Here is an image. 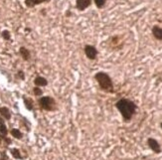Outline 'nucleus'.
Segmentation results:
<instances>
[{
  "label": "nucleus",
  "mask_w": 162,
  "mask_h": 160,
  "mask_svg": "<svg viewBox=\"0 0 162 160\" xmlns=\"http://www.w3.org/2000/svg\"><path fill=\"white\" fill-rule=\"evenodd\" d=\"M115 107L120 112L121 116L125 121H129L132 118L137 108L136 104L132 100L127 99H120L119 100H117L115 102Z\"/></svg>",
  "instance_id": "1"
},
{
  "label": "nucleus",
  "mask_w": 162,
  "mask_h": 160,
  "mask_svg": "<svg viewBox=\"0 0 162 160\" xmlns=\"http://www.w3.org/2000/svg\"><path fill=\"white\" fill-rule=\"evenodd\" d=\"M95 79L98 82L99 86H100L101 90L104 91L106 93L112 94L114 92V88H113V84L111 78L108 76L106 73L104 72H99L95 75Z\"/></svg>",
  "instance_id": "2"
},
{
  "label": "nucleus",
  "mask_w": 162,
  "mask_h": 160,
  "mask_svg": "<svg viewBox=\"0 0 162 160\" xmlns=\"http://www.w3.org/2000/svg\"><path fill=\"white\" fill-rule=\"evenodd\" d=\"M39 104L45 110H53L55 109V106H56V102H55L54 99L51 97H42L39 100Z\"/></svg>",
  "instance_id": "3"
},
{
  "label": "nucleus",
  "mask_w": 162,
  "mask_h": 160,
  "mask_svg": "<svg viewBox=\"0 0 162 160\" xmlns=\"http://www.w3.org/2000/svg\"><path fill=\"white\" fill-rule=\"evenodd\" d=\"M147 144H148L149 148H150L154 153H156V154L161 153V151H162L161 146H160V144H159V142L156 140V139L149 137V138L147 139Z\"/></svg>",
  "instance_id": "4"
},
{
  "label": "nucleus",
  "mask_w": 162,
  "mask_h": 160,
  "mask_svg": "<svg viewBox=\"0 0 162 160\" xmlns=\"http://www.w3.org/2000/svg\"><path fill=\"white\" fill-rule=\"evenodd\" d=\"M85 54L90 60H95L98 56V50L92 45H87L85 47Z\"/></svg>",
  "instance_id": "5"
},
{
  "label": "nucleus",
  "mask_w": 162,
  "mask_h": 160,
  "mask_svg": "<svg viewBox=\"0 0 162 160\" xmlns=\"http://www.w3.org/2000/svg\"><path fill=\"white\" fill-rule=\"evenodd\" d=\"M91 4H92V0H77L76 7L80 11H83V10L87 9L89 6H91Z\"/></svg>",
  "instance_id": "6"
},
{
  "label": "nucleus",
  "mask_w": 162,
  "mask_h": 160,
  "mask_svg": "<svg viewBox=\"0 0 162 160\" xmlns=\"http://www.w3.org/2000/svg\"><path fill=\"white\" fill-rule=\"evenodd\" d=\"M152 35L154 36L155 39L162 41V28L159 26H153L152 28Z\"/></svg>",
  "instance_id": "7"
},
{
  "label": "nucleus",
  "mask_w": 162,
  "mask_h": 160,
  "mask_svg": "<svg viewBox=\"0 0 162 160\" xmlns=\"http://www.w3.org/2000/svg\"><path fill=\"white\" fill-rule=\"evenodd\" d=\"M49 0H25V4L27 7H34L36 5H39L44 2H48Z\"/></svg>",
  "instance_id": "8"
},
{
  "label": "nucleus",
  "mask_w": 162,
  "mask_h": 160,
  "mask_svg": "<svg viewBox=\"0 0 162 160\" xmlns=\"http://www.w3.org/2000/svg\"><path fill=\"white\" fill-rule=\"evenodd\" d=\"M34 83L38 87H45L48 85V81L45 78H43V77H37L35 79V81H34Z\"/></svg>",
  "instance_id": "9"
},
{
  "label": "nucleus",
  "mask_w": 162,
  "mask_h": 160,
  "mask_svg": "<svg viewBox=\"0 0 162 160\" xmlns=\"http://www.w3.org/2000/svg\"><path fill=\"white\" fill-rule=\"evenodd\" d=\"M0 114L2 115V117H4L5 119H10L11 118V113H10L9 109L7 107H0Z\"/></svg>",
  "instance_id": "10"
},
{
  "label": "nucleus",
  "mask_w": 162,
  "mask_h": 160,
  "mask_svg": "<svg viewBox=\"0 0 162 160\" xmlns=\"http://www.w3.org/2000/svg\"><path fill=\"white\" fill-rule=\"evenodd\" d=\"M19 52H20V54H21L22 58H23L25 61H28L30 59V52H29V50L26 49L25 47H21V48H20Z\"/></svg>",
  "instance_id": "11"
},
{
  "label": "nucleus",
  "mask_w": 162,
  "mask_h": 160,
  "mask_svg": "<svg viewBox=\"0 0 162 160\" xmlns=\"http://www.w3.org/2000/svg\"><path fill=\"white\" fill-rule=\"evenodd\" d=\"M11 134H12V136H14L15 138H17V139H21L22 136H23L22 132L19 130V129H17V128H13V129H12V130H11Z\"/></svg>",
  "instance_id": "12"
},
{
  "label": "nucleus",
  "mask_w": 162,
  "mask_h": 160,
  "mask_svg": "<svg viewBox=\"0 0 162 160\" xmlns=\"http://www.w3.org/2000/svg\"><path fill=\"white\" fill-rule=\"evenodd\" d=\"M94 2L98 8H102L104 5H106V0H94Z\"/></svg>",
  "instance_id": "13"
},
{
  "label": "nucleus",
  "mask_w": 162,
  "mask_h": 160,
  "mask_svg": "<svg viewBox=\"0 0 162 160\" xmlns=\"http://www.w3.org/2000/svg\"><path fill=\"white\" fill-rule=\"evenodd\" d=\"M0 133L2 135H6L7 134V128H6V125L4 122L0 123Z\"/></svg>",
  "instance_id": "14"
},
{
  "label": "nucleus",
  "mask_w": 162,
  "mask_h": 160,
  "mask_svg": "<svg viewBox=\"0 0 162 160\" xmlns=\"http://www.w3.org/2000/svg\"><path fill=\"white\" fill-rule=\"evenodd\" d=\"M24 104H25V106L27 109L29 110H32L33 109V106H32V102L30 100H27V99H24Z\"/></svg>",
  "instance_id": "15"
},
{
  "label": "nucleus",
  "mask_w": 162,
  "mask_h": 160,
  "mask_svg": "<svg viewBox=\"0 0 162 160\" xmlns=\"http://www.w3.org/2000/svg\"><path fill=\"white\" fill-rule=\"evenodd\" d=\"M11 153H12V155H13L14 158H16V159H20V158H21V155H20V152H19V150H18V149H16V148L12 149Z\"/></svg>",
  "instance_id": "16"
},
{
  "label": "nucleus",
  "mask_w": 162,
  "mask_h": 160,
  "mask_svg": "<svg viewBox=\"0 0 162 160\" xmlns=\"http://www.w3.org/2000/svg\"><path fill=\"white\" fill-rule=\"evenodd\" d=\"M2 37L5 40H10V32L7 31V30H4V31L2 32Z\"/></svg>",
  "instance_id": "17"
},
{
  "label": "nucleus",
  "mask_w": 162,
  "mask_h": 160,
  "mask_svg": "<svg viewBox=\"0 0 162 160\" xmlns=\"http://www.w3.org/2000/svg\"><path fill=\"white\" fill-rule=\"evenodd\" d=\"M34 94L36 95V96H42V94H43V92H42V90L41 89H39V88H34Z\"/></svg>",
  "instance_id": "18"
},
{
  "label": "nucleus",
  "mask_w": 162,
  "mask_h": 160,
  "mask_svg": "<svg viewBox=\"0 0 162 160\" xmlns=\"http://www.w3.org/2000/svg\"><path fill=\"white\" fill-rule=\"evenodd\" d=\"M18 75H19V77L22 79V80H24V74H23V72H22V71H20V72H18Z\"/></svg>",
  "instance_id": "19"
},
{
  "label": "nucleus",
  "mask_w": 162,
  "mask_h": 160,
  "mask_svg": "<svg viewBox=\"0 0 162 160\" xmlns=\"http://www.w3.org/2000/svg\"><path fill=\"white\" fill-rule=\"evenodd\" d=\"M160 126H161V128H162V122L160 123Z\"/></svg>",
  "instance_id": "20"
}]
</instances>
